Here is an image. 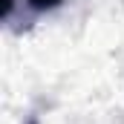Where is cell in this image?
Wrapping results in <instances>:
<instances>
[{"label": "cell", "instance_id": "1", "mask_svg": "<svg viewBox=\"0 0 124 124\" xmlns=\"http://www.w3.org/2000/svg\"><path fill=\"white\" fill-rule=\"evenodd\" d=\"M63 0H26V6H29L32 12H52V9H58Z\"/></svg>", "mask_w": 124, "mask_h": 124}]
</instances>
